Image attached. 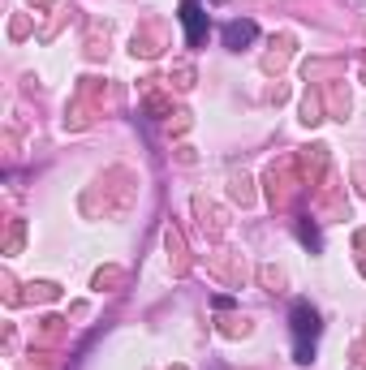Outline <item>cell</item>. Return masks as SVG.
<instances>
[{
  "mask_svg": "<svg viewBox=\"0 0 366 370\" xmlns=\"http://www.w3.org/2000/svg\"><path fill=\"white\" fill-rule=\"evenodd\" d=\"M314 336H319V310L297 297L293 301V340H297V362H310L314 358Z\"/></svg>",
  "mask_w": 366,
  "mask_h": 370,
  "instance_id": "1",
  "label": "cell"
},
{
  "mask_svg": "<svg viewBox=\"0 0 366 370\" xmlns=\"http://www.w3.org/2000/svg\"><path fill=\"white\" fill-rule=\"evenodd\" d=\"M181 22H185V43L198 47L207 39V13L198 9V0H181Z\"/></svg>",
  "mask_w": 366,
  "mask_h": 370,
  "instance_id": "2",
  "label": "cell"
},
{
  "mask_svg": "<svg viewBox=\"0 0 366 370\" xmlns=\"http://www.w3.org/2000/svg\"><path fill=\"white\" fill-rule=\"evenodd\" d=\"M30 297H56V284H30Z\"/></svg>",
  "mask_w": 366,
  "mask_h": 370,
  "instance_id": "4",
  "label": "cell"
},
{
  "mask_svg": "<svg viewBox=\"0 0 366 370\" xmlns=\"http://www.w3.org/2000/svg\"><path fill=\"white\" fill-rule=\"evenodd\" d=\"M254 35H259V26H254L250 18H246V22H229V26H225V47L242 52L246 43H254Z\"/></svg>",
  "mask_w": 366,
  "mask_h": 370,
  "instance_id": "3",
  "label": "cell"
}]
</instances>
